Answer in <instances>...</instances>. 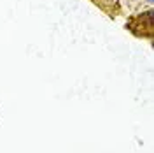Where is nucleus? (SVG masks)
<instances>
[{"label":"nucleus","instance_id":"obj_1","mask_svg":"<svg viewBox=\"0 0 154 153\" xmlns=\"http://www.w3.org/2000/svg\"><path fill=\"white\" fill-rule=\"evenodd\" d=\"M145 2H147V4H154V0H145Z\"/></svg>","mask_w":154,"mask_h":153}]
</instances>
